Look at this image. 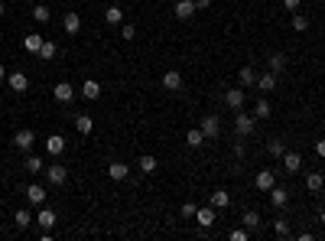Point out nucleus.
<instances>
[{"label": "nucleus", "mask_w": 325, "mask_h": 241, "mask_svg": "<svg viewBox=\"0 0 325 241\" xmlns=\"http://www.w3.org/2000/svg\"><path fill=\"white\" fill-rule=\"evenodd\" d=\"M280 160H283V170H286V173H299L302 170V156L296 153V150H286Z\"/></svg>", "instance_id": "423d86ee"}, {"label": "nucleus", "mask_w": 325, "mask_h": 241, "mask_svg": "<svg viewBox=\"0 0 325 241\" xmlns=\"http://www.w3.org/2000/svg\"><path fill=\"white\" fill-rule=\"evenodd\" d=\"M185 143H189V147H202V143H205V134H202V127H192L189 134H185Z\"/></svg>", "instance_id": "c756f323"}, {"label": "nucleus", "mask_w": 325, "mask_h": 241, "mask_svg": "<svg viewBox=\"0 0 325 241\" xmlns=\"http://www.w3.org/2000/svg\"><path fill=\"white\" fill-rule=\"evenodd\" d=\"M241 222H244V228H247V231H257V228H260V215H257L254 209H251V212H244V218H241Z\"/></svg>", "instance_id": "7c9ffc66"}, {"label": "nucleus", "mask_w": 325, "mask_h": 241, "mask_svg": "<svg viewBox=\"0 0 325 241\" xmlns=\"http://www.w3.org/2000/svg\"><path fill=\"white\" fill-rule=\"evenodd\" d=\"M254 127H257V118H254V114L238 111V118H234V130H238V137H251Z\"/></svg>", "instance_id": "f257e3e1"}, {"label": "nucleus", "mask_w": 325, "mask_h": 241, "mask_svg": "<svg viewBox=\"0 0 325 241\" xmlns=\"http://www.w3.org/2000/svg\"><path fill=\"white\" fill-rule=\"evenodd\" d=\"M273 231H276L280 238H289V235H293V225H289L286 218H276V222H273Z\"/></svg>", "instance_id": "72a5a7b5"}, {"label": "nucleus", "mask_w": 325, "mask_h": 241, "mask_svg": "<svg viewBox=\"0 0 325 241\" xmlns=\"http://www.w3.org/2000/svg\"><path fill=\"white\" fill-rule=\"evenodd\" d=\"M257 88H260V92H267V95H270L273 88H276V75H273V72H264V75H257Z\"/></svg>", "instance_id": "4be33fe9"}, {"label": "nucleus", "mask_w": 325, "mask_h": 241, "mask_svg": "<svg viewBox=\"0 0 325 241\" xmlns=\"http://www.w3.org/2000/svg\"><path fill=\"white\" fill-rule=\"evenodd\" d=\"M254 118H270V105H267V98H260L257 105H254Z\"/></svg>", "instance_id": "4c0bfd02"}, {"label": "nucleus", "mask_w": 325, "mask_h": 241, "mask_svg": "<svg viewBox=\"0 0 325 241\" xmlns=\"http://www.w3.org/2000/svg\"><path fill=\"white\" fill-rule=\"evenodd\" d=\"M13 222H17V228H30V225H33V212L30 209H17Z\"/></svg>", "instance_id": "393cba45"}, {"label": "nucleus", "mask_w": 325, "mask_h": 241, "mask_svg": "<svg viewBox=\"0 0 325 241\" xmlns=\"http://www.w3.org/2000/svg\"><path fill=\"white\" fill-rule=\"evenodd\" d=\"M7 85H10V92H17V95H23L26 88H30V78H26L23 72H10L7 75Z\"/></svg>", "instance_id": "0eeeda50"}, {"label": "nucleus", "mask_w": 325, "mask_h": 241, "mask_svg": "<svg viewBox=\"0 0 325 241\" xmlns=\"http://www.w3.org/2000/svg\"><path fill=\"white\" fill-rule=\"evenodd\" d=\"M254 186H257L260 192H270L273 186H276V176H273V170H260V173L254 176Z\"/></svg>", "instance_id": "20e7f679"}, {"label": "nucleus", "mask_w": 325, "mask_h": 241, "mask_svg": "<svg viewBox=\"0 0 325 241\" xmlns=\"http://www.w3.org/2000/svg\"><path fill=\"white\" fill-rule=\"evenodd\" d=\"M33 143H36V134H33L30 127H23V130H17V134H13V147L23 150V153H33Z\"/></svg>", "instance_id": "f03ea898"}, {"label": "nucleus", "mask_w": 325, "mask_h": 241, "mask_svg": "<svg viewBox=\"0 0 325 241\" xmlns=\"http://www.w3.org/2000/svg\"><path fill=\"white\" fill-rule=\"evenodd\" d=\"M137 167H140V173H156V170H160V163H156L153 153H143L140 160H137Z\"/></svg>", "instance_id": "aec40b11"}, {"label": "nucleus", "mask_w": 325, "mask_h": 241, "mask_svg": "<svg viewBox=\"0 0 325 241\" xmlns=\"http://www.w3.org/2000/svg\"><path fill=\"white\" fill-rule=\"evenodd\" d=\"M238 78H241V85H257V72H254L251 65H244V68H241V75H238Z\"/></svg>", "instance_id": "c9c22d12"}, {"label": "nucleus", "mask_w": 325, "mask_h": 241, "mask_svg": "<svg viewBox=\"0 0 325 241\" xmlns=\"http://www.w3.org/2000/svg\"><path fill=\"white\" fill-rule=\"evenodd\" d=\"M26 202H33V205H46V189L39 183H30L26 186Z\"/></svg>", "instance_id": "f8f14e48"}, {"label": "nucleus", "mask_w": 325, "mask_h": 241, "mask_svg": "<svg viewBox=\"0 0 325 241\" xmlns=\"http://www.w3.org/2000/svg\"><path fill=\"white\" fill-rule=\"evenodd\" d=\"M218 130H221V121L215 118V114H205V118H202V134H205V140L218 137Z\"/></svg>", "instance_id": "9d476101"}, {"label": "nucleus", "mask_w": 325, "mask_h": 241, "mask_svg": "<svg viewBox=\"0 0 325 241\" xmlns=\"http://www.w3.org/2000/svg\"><path fill=\"white\" fill-rule=\"evenodd\" d=\"M315 156H322V160H325V137H322V140H315Z\"/></svg>", "instance_id": "37998d69"}, {"label": "nucleus", "mask_w": 325, "mask_h": 241, "mask_svg": "<svg viewBox=\"0 0 325 241\" xmlns=\"http://www.w3.org/2000/svg\"><path fill=\"white\" fill-rule=\"evenodd\" d=\"M62 150H65V137H62V134H49V137H46V153L59 156Z\"/></svg>", "instance_id": "dca6fc26"}, {"label": "nucleus", "mask_w": 325, "mask_h": 241, "mask_svg": "<svg viewBox=\"0 0 325 241\" xmlns=\"http://www.w3.org/2000/svg\"><path fill=\"white\" fill-rule=\"evenodd\" d=\"M43 43H46V39L39 36V33H33V36H26V39H23V49H26V52H33V56H36V52L43 49Z\"/></svg>", "instance_id": "5701e85b"}, {"label": "nucleus", "mask_w": 325, "mask_h": 241, "mask_svg": "<svg viewBox=\"0 0 325 241\" xmlns=\"http://www.w3.org/2000/svg\"><path fill=\"white\" fill-rule=\"evenodd\" d=\"M163 88L166 92H179V88H182V72H176V68L163 72Z\"/></svg>", "instance_id": "9b49d317"}, {"label": "nucleus", "mask_w": 325, "mask_h": 241, "mask_svg": "<svg viewBox=\"0 0 325 241\" xmlns=\"http://www.w3.org/2000/svg\"><path fill=\"white\" fill-rule=\"evenodd\" d=\"M46 176H49V183L52 186H62L68 180V170L65 167H59V163H52V167H46Z\"/></svg>", "instance_id": "4468645a"}, {"label": "nucleus", "mask_w": 325, "mask_h": 241, "mask_svg": "<svg viewBox=\"0 0 325 241\" xmlns=\"http://www.w3.org/2000/svg\"><path fill=\"white\" fill-rule=\"evenodd\" d=\"M247 238H251V231H247V228H234L231 231V241H247Z\"/></svg>", "instance_id": "a19ab883"}, {"label": "nucleus", "mask_w": 325, "mask_h": 241, "mask_svg": "<svg viewBox=\"0 0 325 241\" xmlns=\"http://www.w3.org/2000/svg\"><path fill=\"white\" fill-rule=\"evenodd\" d=\"M267 65H270V72H273V75H280L283 68H286V56H283V52H273V56L267 59Z\"/></svg>", "instance_id": "b1692460"}, {"label": "nucleus", "mask_w": 325, "mask_h": 241, "mask_svg": "<svg viewBox=\"0 0 325 241\" xmlns=\"http://www.w3.org/2000/svg\"><path fill=\"white\" fill-rule=\"evenodd\" d=\"M195 10H198V7H195V0H179V4L172 7L176 20H192V17H195Z\"/></svg>", "instance_id": "39448f33"}, {"label": "nucleus", "mask_w": 325, "mask_h": 241, "mask_svg": "<svg viewBox=\"0 0 325 241\" xmlns=\"http://www.w3.org/2000/svg\"><path fill=\"white\" fill-rule=\"evenodd\" d=\"M299 4H302V0H283V7H286L289 13H296V10H299Z\"/></svg>", "instance_id": "79ce46f5"}, {"label": "nucleus", "mask_w": 325, "mask_h": 241, "mask_svg": "<svg viewBox=\"0 0 325 241\" xmlns=\"http://www.w3.org/2000/svg\"><path fill=\"white\" fill-rule=\"evenodd\" d=\"M195 212H198L195 202H185V205H182V218H195Z\"/></svg>", "instance_id": "ea45409f"}, {"label": "nucleus", "mask_w": 325, "mask_h": 241, "mask_svg": "<svg viewBox=\"0 0 325 241\" xmlns=\"http://www.w3.org/2000/svg\"><path fill=\"white\" fill-rule=\"evenodd\" d=\"M134 36H137V26L134 23H124L121 26V39H134Z\"/></svg>", "instance_id": "58836bf2"}, {"label": "nucleus", "mask_w": 325, "mask_h": 241, "mask_svg": "<svg viewBox=\"0 0 325 241\" xmlns=\"http://www.w3.org/2000/svg\"><path fill=\"white\" fill-rule=\"evenodd\" d=\"M52 98H55V101H59V105H68V101H72V98H75V88H72V85H68V82H59V85H55V88H52Z\"/></svg>", "instance_id": "6e6552de"}, {"label": "nucleus", "mask_w": 325, "mask_h": 241, "mask_svg": "<svg viewBox=\"0 0 325 241\" xmlns=\"http://www.w3.org/2000/svg\"><path fill=\"white\" fill-rule=\"evenodd\" d=\"M7 78V68H4V62H0V82H4Z\"/></svg>", "instance_id": "a18cd8bd"}, {"label": "nucleus", "mask_w": 325, "mask_h": 241, "mask_svg": "<svg viewBox=\"0 0 325 241\" xmlns=\"http://www.w3.org/2000/svg\"><path fill=\"white\" fill-rule=\"evenodd\" d=\"M293 30H296V33H306V30H309V17H302V13H293Z\"/></svg>", "instance_id": "e433bc0d"}, {"label": "nucleus", "mask_w": 325, "mask_h": 241, "mask_svg": "<svg viewBox=\"0 0 325 241\" xmlns=\"http://www.w3.org/2000/svg\"><path fill=\"white\" fill-rule=\"evenodd\" d=\"M319 218H322V225H325V209H322V212H319Z\"/></svg>", "instance_id": "de8ad7c7"}, {"label": "nucleus", "mask_w": 325, "mask_h": 241, "mask_svg": "<svg viewBox=\"0 0 325 241\" xmlns=\"http://www.w3.org/2000/svg\"><path fill=\"white\" fill-rule=\"evenodd\" d=\"M195 222H198V228H211V225L218 222V218H215V205H205V209H198V212H195Z\"/></svg>", "instance_id": "1a4fd4ad"}, {"label": "nucleus", "mask_w": 325, "mask_h": 241, "mask_svg": "<svg viewBox=\"0 0 325 241\" xmlns=\"http://www.w3.org/2000/svg\"><path fill=\"white\" fill-rule=\"evenodd\" d=\"M107 176H111L114 183H124V180L130 176V167H127V163H121V160H114V163L107 167Z\"/></svg>", "instance_id": "ddd939ff"}, {"label": "nucleus", "mask_w": 325, "mask_h": 241, "mask_svg": "<svg viewBox=\"0 0 325 241\" xmlns=\"http://www.w3.org/2000/svg\"><path fill=\"white\" fill-rule=\"evenodd\" d=\"M75 130H78L81 137H88V134L94 130V121L88 118V114H78V118H75Z\"/></svg>", "instance_id": "412c9836"}, {"label": "nucleus", "mask_w": 325, "mask_h": 241, "mask_svg": "<svg viewBox=\"0 0 325 241\" xmlns=\"http://www.w3.org/2000/svg\"><path fill=\"white\" fill-rule=\"evenodd\" d=\"M225 105L231 108V111H241V108H244V88H228L225 92Z\"/></svg>", "instance_id": "7ed1b4c3"}, {"label": "nucleus", "mask_w": 325, "mask_h": 241, "mask_svg": "<svg viewBox=\"0 0 325 241\" xmlns=\"http://www.w3.org/2000/svg\"><path fill=\"white\" fill-rule=\"evenodd\" d=\"M211 205H215V209H228V205H231V196H228L225 189H215L211 192Z\"/></svg>", "instance_id": "bb28decb"}, {"label": "nucleus", "mask_w": 325, "mask_h": 241, "mask_svg": "<svg viewBox=\"0 0 325 241\" xmlns=\"http://www.w3.org/2000/svg\"><path fill=\"white\" fill-rule=\"evenodd\" d=\"M104 23H111V26L124 23V10H121V7H107V10H104Z\"/></svg>", "instance_id": "cd10ccee"}, {"label": "nucleus", "mask_w": 325, "mask_h": 241, "mask_svg": "<svg viewBox=\"0 0 325 241\" xmlns=\"http://www.w3.org/2000/svg\"><path fill=\"white\" fill-rule=\"evenodd\" d=\"M62 26H65V33H68V36H75V33H81V17H78V13H65V20H62Z\"/></svg>", "instance_id": "f3484780"}, {"label": "nucleus", "mask_w": 325, "mask_h": 241, "mask_svg": "<svg viewBox=\"0 0 325 241\" xmlns=\"http://www.w3.org/2000/svg\"><path fill=\"white\" fill-rule=\"evenodd\" d=\"M49 17H52V13H49V7H46V4L33 7V20H36V23H49Z\"/></svg>", "instance_id": "2f4dec72"}, {"label": "nucleus", "mask_w": 325, "mask_h": 241, "mask_svg": "<svg viewBox=\"0 0 325 241\" xmlns=\"http://www.w3.org/2000/svg\"><path fill=\"white\" fill-rule=\"evenodd\" d=\"M267 150H270V156H276V160H280V156H283V153H286V143H283V140H280V137H273V140H270V143H267Z\"/></svg>", "instance_id": "f704fd0d"}, {"label": "nucleus", "mask_w": 325, "mask_h": 241, "mask_svg": "<svg viewBox=\"0 0 325 241\" xmlns=\"http://www.w3.org/2000/svg\"><path fill=\"white\" fill-rule=\"evenodd\" d=\"M322 186H325V176L322 173H309L306 176V189L309 192H322Z\"/></svg>", "instance_id": "a878e982"}, {"label": "nucleus", "mask_w": 325, "mask_h": 241, "mask_svg": "<svg viewBox=\"0 0 325 241\" xmlns=\"http://www.w3.org/2000/svg\"><path fill=\"white\" fill-rule=\"evenodd\" d=\"M36 222H39V228H46V231H52V225L59 222V215H55L52 209H39V215H36Z\"/></svg>", "instance_id": "a211bd4d"}, {"label": "nucleus", "mask_w": 325, "mask_h": 241, "mask_svg": "<svg viewBox=\"0 0 325 241\" xmlns=\"http://www.w3.org/2000/svg\"><path fill=\"white\" fill-rule=\"evenodd\" d=\"M270 202H273V209H283V205L289 202V192L283 189V186H273L270 189Z\"/></svg>", "instance_id": "6ab92c4d"}, {"label": "nucleus", "mask_w": 325, "mask_h": 241, "mask_svg": "<svg viewBox=\"0 0 325 241\" xmlns=\"http://www.w3.org/2000/svg\"><path fill=\"white\" fill-rule=\"evenodd\" d=\"M4 13H7V4H4V0H0V17H4Z\"/></svg>", "instance_id": "49530a36"}, {"label": "nucleus", "mask_w": 325, "mask_h": 241, "mask_svg": "<svg viewBox=\"0 0 325 241\" xmlns=\"http://www.w3.org/2000/svg\"><path fill=\"white\" fill-rule=\"evenodd\" d=\"M78 92H81V98H88V101H98L101 98V85L94 78H85V85H81Z\"/></svg>", "instance_id": "2eb2a0df"}, {"label": "nucleus", "mask_w": 325, "mask_h": 241, "mask_svg": "<svg viewBox=\"0 0 325 241\" xmlns=\"http://www.w3.org/2000/svg\"><path fill=\"white\" fill-rule=\"evenodd\" d=\"M23 167H26V170H30V173H33V176H36V173H43V170H46V163H43V160H39V156H33V153H30V156H26V163H23Z\"/></svg>", "instance_id": "473e14b6"}, {"label": "nucleus", "mask_w": 325, "mask_h": 241, "mask_svg": "<svg viewBox=\"0 0 325 241\" xmlns=\"http://www.w3.org/2000/svg\"><path fill=\"white\" fill-rule=\"evenodd\" d=\"M55 52H59V46H55L52 39H46V43H43V49H39L36 56L43 59V62H49V59H55Z\"/></svg>", "instance_id": "c85d7f7f"}, {"label": "nucleus", "mask_w": 325, "mask_h": 241, "mask_svg": "<svg viewBox=\"0 0 325 241\" xmlns=\"http://www.w3.org/2000/svg\"><path fill=\"white\" fill-rule=\"evenodd\" d=\"M195 7H198V10H208V7H211V0H195Z\"/></svg>", "instance_id": "c03bdc74"}]
</instances>
